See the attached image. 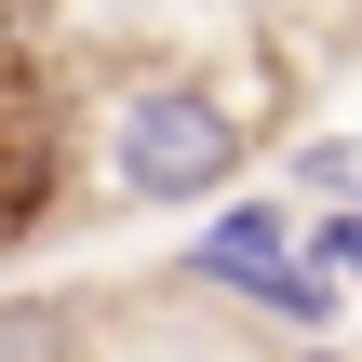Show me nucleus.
Here are the masks:
<instances>
[{
  "label": "nucleus",
  "instance_id": "6",
  "mask_svg": "<svg viewBox=\"0 0 362 362\" xmlns=\"http://www.w3.org/2000/svg\"><path fill=\"white\" fill-rule=\"evenodd\" d=\"M309 362H336V349H309Z\"/></svg>",
  "mask_w": 362,
  "mask_h": 362
},
{
  "label": "nucleus",
  "instance_id": "5",
  "mask_svg": "<svg viewBox=\"0 0 362 362\" xmlns=\"http://www.w3.org/2000/svg\"><path fill=\"white\" fill-rule=\"evenodd\" d=\"M309 255H322L336 282H362V202H336V215H322V242H309Z\"/></svg>",
  "mask_w": 362,
  "mask_h": 362
},
{
  "label": "nucleus",
  "instance_id": "3",
  "mask_svg": "<svg viewBox=\"0 0 362 362\" xmlns=\"http://www.w3.org/2000/svg\"><path fill=\"white\" fill-rule=\"evenodd\" d=\"M255 309H269L282 336H336V309H349V282H336L322 255H269V269H255Z\"/></svg>",
  "mask_w": 362,
  "mask_h": 362
},
{
  "label": "nucleus",
  "instance_id": "1",
  "mask_svg": "<svg viewBox=\"0 0 362 362\" xmlns=\"http://www.w3.org/2000/svg\"><path fill=\"white\" fill-rule=\"evenodd\" d=\"M242 148L255 134H242V107L215 81H134L121 121H107V188L134 215H188V202H215L242 175Z\"/></svg>",
  "mask_w": 362,
  "mask_h": 362
},
{
  "label": "nucleus",
  "instance_id": "4",
  "mask_svg": "<svg viewBox=\"0 0 362 362\" xmlns=\"http://www.w3.org/2000/svg\"><path fill=\"white\" fill-rule=\"evenodd\" d=\"M282 175H296V202H362V134H309Z\"/></svg>",
  "mask_w": 362,
  "mask_h": 362
},
{
  "label": "nucleus",
  "instance_id": "2",
  "mask_svg": "<svg viewBox=\"0 0 362 362\" xmlns=\"http://www.w3.org/2000/svg\"><path fill=\"white\" fill-rule=\"evenodd\" d=\"M269 255H296V242H282V202H215V215L188 228V282H215V296H255Z\"/></svg>",
  "mask_w": 362,
  "mask_h": 362
}]
</instances>
